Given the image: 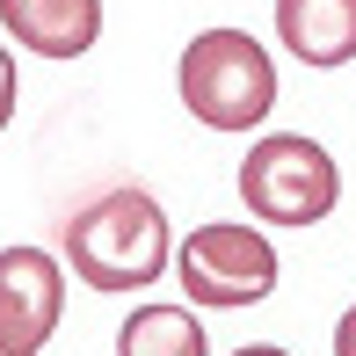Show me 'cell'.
<instances>
[{
	"instance_id": "cell-6",
	"label": "cell",
	"mask_w": 356,
	"mask_h": 356,
	"mask_svg": "<svg viewBox=\"0 0 356 356\" xmlns=\"http://www.w3.org/2000/svg\"><path fill=\"white\" fill-rule=\"evenodd\" d=\"M0 29L37 58H80L102 37V0H0Z\"/></svg>"
},
{
	"instance_id": "cell-3",
	"label": "cell",
	"mask_w": 356,
	"mask_h": 356,
	"mask_svg": "<svg viewBox=\"0 0 356 356\" xmlns=\"http://www.w3.org/2000/svg\"><path fill=\"white\" fill-rule=\"evenodd\" d=\"M240 204H248V218H269V225H320L342 204V168L327 160L320 138L269 131L240 160Z\"/></svg>"
},
{
	"instance_id": "cell-9",
	"label": "cell",
	"mask_w": 356,
	"mask_h": 356,
	"mask_svg": "<svg viewBox=\"0 0 356 356\" xmlns=\"http://www.w3.org/2000/svg\"><path fill=\"white\" fill-rule=\"evenodd\" d=\"M15 124V58H8V44H0V131Z\"/></svg>"
},
{
	"instance_id": "cell-8",
	"label": "cell",
	"mask_w": 356,
	"mask_h": 356,
	"mask_svg": "<svg viewBox=\"0 0 356 356\" xmlns=\"http://www.w3.org/2000/svg\"><path fill=\"white\" fill-rule=\"evenodd\" d=\"M117 356H211V342L189 305H138L117 327Z\"/></svg>"
},
{
	"instance_id": "cell-12",
	"label": "cell",
	"mask_w": 356,
	"mask_h": 356,
	"mask_svg": "<svg viewBox=\"0 0 356 356\" xmlns=\"http://www.w3.org/2000/svg\"><path fill=\"white\" fill-rule=\"evenodd\" d=\"M0 356H15V349H0Z\"/></svg>"
},
{
	"instance_id": "cell-10",
	"label": "cell",
	"mask_w": 356,
	"mask_h": 356,
	"mask_svg": "<svg viewBox=\"0 0 356 356\" xmlns=\"http://www.w3.org/2000/svg\"><path fill=\"white\" fill-rule=\"evenodd\" d=\"M334 356H356V305L334 320Z\"/></svg>"
},
{
	"instance_id": "cell-11",
	"label": "cell",
	"mask_w": 356,
	"mask_h": 356,
	"mask_svg": "<svg viewBox=\"0 0 356 356\" xmlns=\"http://www.w3.org/2000/svg\"><path fill=\"white\" fill-rule=\"evenodd\" d=\"M233 356H291V349H277V342H254V349H233Z\"/></svg>"
},
{
	"instance_id": "cell-5",
	"label": "cell",
	"mask_w": 356,
	"mask_h": 356,
	"mask_svg": "<svg viewBox=\"0 0 356 356\" xmlns=\"http://www.w3.org/2000/svg\"><path fill=\"white\" fill-rule=\"evenodd\" d=\"M58 313H66L58 254H44V248H0V349L37 356L58 334Z\"/></svg>"
},
{
	"instance_id": "cell-2",
	"label": "cell",
	"mask_w": 356,
	"mask_h": 356,
	"mask_svg": "<svg viewBox=\"0 0 356 356\" xmlns=\"http://www.w3.org/2000/svg\"><path fill=\"white\" fill-rule=\"evenodd\" d=\"M182 109L204 131H254L277 109V66L248 29H204L182 51Z\"/></svg>"
},
{
	"instance_id": "cell-1",
	"label": "cell",
	"mask_w": 356,
	"mask_h": 356,
	"mask_svg": "<svg viewBox=\"0 0 356 356\" xmlns=\"http://www.w3.org/2000/svg\"><path fill=\"white\" fill-rule=\"evenodd\" d=\"M175 262L168 211L145 189H102L95 204H80L66 218V269L88 291H138L160 284V269Z\"/></svg>"
},
{
	"instance_id": "cell-7",
	"label": "cell",
	"mask_w": 356,
	"mask_h": 356,
	"mask_svg": "<svg viewBox=\"0 0 356 356\" xmlns=\"http://www.w3.org/2000/svg\"><path fill=\"white\" fill-rule=\"evenodd\" d=\"M277 37L298 66H349L356 58V0H277Z\"/></svg>"
},
{
	"instance_id": "cell-4",
	"label": "cell",
	"mask_w": 356,
	"mask_h": 356,
	"mask_svg": "<svg viewBox=\"0 0 356 356\" xmlns=\"http://www.w3.org/2000/svg\"><path fill=\"white\" fill-rule=\"evenodd\" d=\"M175 277H182L189 305H211V313L262 305L269 291H277V248H269L254 225L218 218V225H197V233L175 248Z\"/></svg>"
}]
</instances>
